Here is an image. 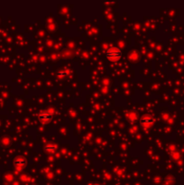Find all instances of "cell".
Instances as JSON below:
<instances>
[{"instance_id": "obj_1", "label": "cell", "mask_w": 184, "mask_h": 185, "mask_svg": "<svg viewBox=\"0 0 184 185\" xmlns=\"http://www.w3.org/2000/svg\"><path fill=\"white\" fill-rule=\"evenodd\" d=\"M121 55H122V53L118 49H111L107 53V56L110 60H118Z\"/></svg>"}]
</instances>
